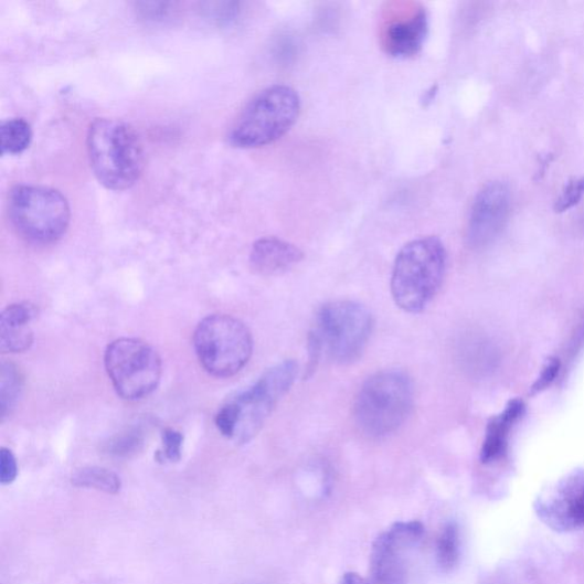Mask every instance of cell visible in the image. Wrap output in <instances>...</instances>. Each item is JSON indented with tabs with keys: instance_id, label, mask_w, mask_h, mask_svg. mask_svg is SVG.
Instances as JSON below:
<instances>
[{
	"instance_id": "obj_18",
	"label": "cell",
	"mask_w": 584,
	"mask_h": 584,
	"mask_svg": "<svg viewBox=\"0 0 584 584\" xmlns=\"http://www.w3.org/2000/svg\"><path fill=\"white\" fill-rule=\"evenodd\" d=\"M23 389L21 372L12 363H3L0 370V416L4 422L12 414Z\"/></svg>"
},
{
	"instance_id": "obj_22",
	"label": "cell",
	"mask_w": 584,
	"mask_h": 584,
	"mask_svg": "<svg viewBox=\"0 0 584 584\" xmlns=\"http://www.w3.org/2000/svg\"><path fill=\"white\" fill-rule=\"evenodd\" d=\"M584 195V179L570 182L555 204V212L563 213L580 202Z\"/></svg>"
},
{
	"instance_id": "obj_8",
	"label": "cell",
	"mask_w": 584,
	"mask_h": 584,
	"mask_svg": "<svg viewBox=\"0 0 584 584\" xmlns=\"http://www.w3.org/2000/svg\"><path fill=\"white\" fill-rule=\"evenodd\" d=\"M373 322L368 309L354 301L327 304L318 315L316 329L309 335L321 351L338 363L360 358L371 336Z\"/></svg>"
},
{
	"instance_id": "obj_10",
	"label": "cell",
	"mask_w": 584,
	"mask_h": 584,
	"mask_svg": "<svg viewBox=\"0 0 584 584\" xmlns=\"http://www.w3.org/2000/svg\"><path fill=\"white\" fill-rule=\"evenodd\" d=\"M424 535L417 521L400 522L378 538L372 546L371 569L378 584H403L406 555Z\"/></svg>"
},
{
	"instance_id": "obj_2",
	"label": "cell",
	"mask_w": 584,
	"mask_h": 584,
	"mask_svg": "<svg viewBox=\"0 0 584 584\" xmlns=\"http://www.w3.org/2000/svg\"><path fill=\"white\" fill-rule=\"evenodd\" d=\"M298 367L286 361L268 370L248 391L230 400L216 416L221 434L240 444L248 443L265 425L274 407L296 381Z\"/></svg>"
},
{
	"instance_id": "obj_15",
	"label": "cell",
	"mask_w": 584,
	"mask_h": 584,
	"mask_svg": "<svg viewBox=\"0 0 584 584\" xmlns=\"http://www.w3.org/2000/svg\"><path fill=\"white\" fill-rule=\"evenodd\" d=\"M304 258L295 245L278 237H263L253 246L251 265L261 276H278L293 268Z\"/></svg>"
},
{
	"instance_id": "obj_21",
	"label": "cell",
	"mask_w": 584,
	"mask_h": 584,
	"mask_svg": "<svg viewBox=\"0 0 584 584\" xmlns=\"http://www.w3.org/2000/svg\"><path fill=\"white\" fill-rule=\"evenodd\" d=\"M183 435L171 428H167L162 433L163 449L161 456L171 463H178L182 457Z\"/></svg>"
},
{
	"instance_id": "obj_25",
	"label": "cell",
	"mask_w": 584,
	"mask_h": 584,
	"mask_svg": "<svg viewBox=\"0 0 584 584\" xmlns=\"http://www.w3.org/2000/svg\"><path fill=\"white\" fill-rule=\"evenodd\" d=\"M18 476V464L13 453L7 448L0 450V482L11 485Z\"/></svg>"
},
{
	"instance_id": "obj_4",
	"label": "cell",
	"mask_w": 584,
	"mask_h": 584,
	"mask_svg": "<svg viewBox=\"0 0 584 584\" xmlns=\"http://www.w3.org/2000/svg\"><path fill=\"white\" fill-rule=\"evenodd\" d=\"M300 97L287 85H273L258 93L237 117L229 135L236 148L255 149L276 142L295 125Z\"/></svg>"
},
{
	"instance_id": "obj_11",
	"label": "cell",
	"mask_w": 584,
	"mask_h": 584,
	"mask_svg": "<svg viewBox=\"0 0 584 584\" xmlns=\"http://www.w3.org/2000/svg\"><path fill=\"white\" fill-rule=\"evenodd\" d=\"M428 33V14L420 3H393L386 10L382 44L385 52L397 59L418 54Z\"/></svg>"
},
{
	"instance_id": "obj_1",
	"label": "cell",
	"mask_w": 584,
	"mask_h": 584,
	"mask_svg": "<svg viewBox=\"0 0 584 584\" xmlns=\"http://www.w3.org/2000/svg\"><path fill=\"white\" fill-rule=\"evenodd\" d=\"M87 150L94 176L109 190H127L142 176L144 145L139 134L124 121L94 120L88 129Z\"/></svg>"
},
{
	"instance_id": "obj_7",
	"label": "cell",
	"mask_w": 584,
	"mask_h": 584,
	"mask_svg": "<svg viewBox=\"0 0 584 584\" xmlns=\"http://www.w3.org/2000/svg\"><path fill=\"white\" fill-rule=\"evenodd\" d=\"M193 341L200 364L217 378H229L242 371L253 354L249 329L231 316L216 315L203 319Z\"/></svg>"
},
{
	"instance_id": "obj_13",
	"label": "cell",
	"mask_w": 584,
	"mask_h": 584,
	"mask_svg": "<svg viewBox=\"0 0 584 584\" xmlns=\"http://www.w3.org/2000/svg\"><path fill=\"white\" fill-rule=\"evenodd\" d=\"M510 212V192L501 182H492L478 192L470 211L467 229L472 248L490 245L501 233Z\"/></svg>"
},
{
	"instance_id": "obj_3",
	"label": "cell",
	"mask_w": 584,
	"mask_h": 584,
	"mask_svg": "<svg viewBox=\"0 0 584 584\" xmlns=\"http://www.w3.org/2000/svg\"><path fill=\"white\" fill-rule=\"evenodd\" d=\"M446 268V251L437 236H425L399 253L391 289L396 305L408 314H420L438 293Z\"/></svg>"
},
{
	"instance_id": "obj_17",
	"label": "cell",
	"mask_w": 584,
	"mask_h": 584,
	"mask_svg": "<svg viewBox=\"0 0 584 584\" xmlns=\"http://www.w3.org/2000/svg\"><path fill=\"white\" fill-rule=\"evenodd\" d=\"M73 485L108 495H117L121 490L119 476L109 469L100 467H86L78 470L73 476Z\"/></svg>"
},
{
	"instance_id": "obj_12",
	"label": "cell",
	"mask_w": 584,
	"mask_h": 584,
	"mask_svg": "<svg viewBox=\"0 0 584 584\" xmlns=\"http://www.w3.org/2000/svg\"><path fill=\"white\" fill-rule=\"evenodd\" d=\"M535 512L539 519L552 530L561 533L584 527V470H576L551 492L538 498Z\"/></svg>"
},
{
	"instance_id": "obj_26",
	"label": "cell",
	"mask_w": 584,
	"mask_h": 584,
	"mask_svg": "<svg viewBox=\"0 0 584 584\" xmlns=\"http://www.w3.org/2000/svg\"><path fill=\"white\" fill-rule=\"evenodd\" d=\"M342 584H365L364 580L357 573H347L342 577Z\"/></svg>"
},
{
	"instance_id": "obj_5",
	"label": "cell",
	"mask_w": 584,
	"mask_h": 584,
	"mask_svg": "<svg viewBox=\"0 0 584 584\" xmlns=\"http://www.w3.org/2000/svg\"><path fill=\"white\" fill-rule=\"evenodd\" d=\"M414 386L395 370L378 372L364 383L357 397L354 415L367 435L382 437L395 432L410 415Z\"/></svg>"
},
{
	"instance_id": "obj_9",
	"label": "cell",
	"mask_w": 584,
	"mask_h": 584,
	"mask_svg": "<svg viewBox=\"0 0 584 584\" xmlns=\"http://www.w3.org/2000/svg\"><path fill=\"white\" fill-rule=\"evenodd\" d=\"M106 368L118 395L129 401L150 395L162 374L158 352L148 342L135 338H120L110 343Z\"/></svg>"
},
{
	"instance_id": "obj_20",
	"label": "cell",
	"mask_w": 584,
	"mask_h": 584,
	"mask_svg": "<svg viewBox=\"0 0 584 584\" xmlns=\"http://www.w3.org/2000/svg\"><path fill=\"white\" fill-rule=\"evenodd\" d=\"M0 137H2L3 153L20 155L29 148L32 130L24 119H11L3 123Z\"/></svg>"
},
{
	"instance_id": "obj_24",
	"label": "cell",
	"mask_w": 584,
	"mask_h": 584,
	"mask_svg": "<svg viewBox=\"0 0 584 584\" xmlns=\"http://www.w3.org/2000/svg\"><path fill=\"white\" fill-rule=\"evenodd\" d=\"M561 369V362L558 358L549 359L540 376L532 386V394H538L553 384Z\"/></svg>"
},
{
	"instance_id": "obj_23",
	"label": "cell",
	"mask_w": 584,
	"mask_h": 584,
	"mask_svg": "<svg viewBox=\"0 0 584 584\" xmlns=\"http://www.w3.org/2000/svg\"><path fill=\"white\" fill-rule=\"evenodd\" d=\"M142 442L144 437L139 432H129L110 443V453L117 456L130 455L136 450H139Z\"/></svg>"
},
{
	"instance_id": "obj_16",
	"label": "cell",
	"mask_w": 584,
	"mask_h": 584,
	"mask_svg": "<svg viewBox=\"0 0 584 584\" xmlns=\"http://www.w3.org/2000/svg\"><path fill=\"white\" fill-rule=\"evenodd\" d=\"M524 402L514 399L508 403L501 415L490 421L482 452H480V460L484 464H490L503 455L508 432L524 415Z\"/></svg>"
},
{
	"instance_id": "obj_6",
	"label": "cell",
	"mask_w": 584,
	"mask_h": 584,
	"mask_svg": "<svg viewBox=\"0 0 584 584\" xmlns=\"http://www.w3.org/2000/svg\"><path fill=\"white\" fill-rule=\"evenodd\" d=\"M9 215L15 230L34 244L57 242L71 224V208L57 190L18 185L9 197Z\"/></svg>"
},
{
	"instance_id": "obj_14",
	"label": "cell",
	"mask_w": 584,
	"mask_h": 584,
	"mask_svg": "<svg viewBox=\"0 0 584 584\" xmlns=\"http://www.w3.org/2000/svg\"><path fill=\"white\" fill-rule=\"evenodd\" d=\"M38 317V309L29 302L13 304L0 317V351L22 353L33 341L31 322Z\"/></svg>"
},
{
	"instance_id": "obj_19",
	"label": "cell",
	"mask_w": 584,
	"mask_h": 584,
	"mask_svg": "<svg viewBox=\"0 0 584 584\" xmlns=\"http://www.w3.org/2000/svg\"><path fill=\"white\" fill-rule=\"evenodd\" d=\"M436 556L443 572H452L460 559V533L455 522L446 524L437 540Z\"/></svg>"
}]
</instances>
